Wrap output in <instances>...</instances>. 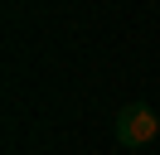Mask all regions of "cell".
<instances>
[{"label": "cell", "instance_id": "6da1fadb", "mask_svg": "<svg viewBox=\"0 0 160 155\" xmlns=\"http://www.w3.org/2000/svg\"><path fill=\"white\" fill-rule=\"evenodd\" d=\"M160 131V116L150 112L146 102H131L117 112V121H112V136H117V145H126V150H141L146 141H155Z\"/></svg>", "mask_w": 160, "mask_h": 155}]
</instances>
